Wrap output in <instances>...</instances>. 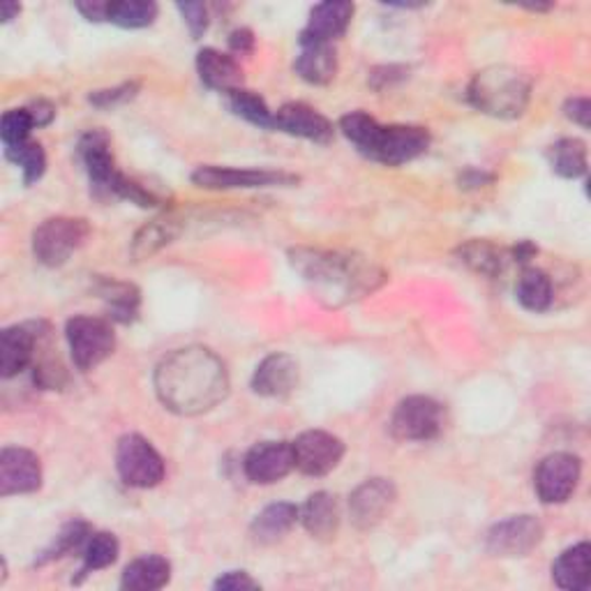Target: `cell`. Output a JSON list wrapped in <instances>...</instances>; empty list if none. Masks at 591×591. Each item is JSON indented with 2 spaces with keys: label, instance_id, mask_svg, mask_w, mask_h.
<instances>
[{
  "label": "cell",
  "instance_id": "37",
  "mask_svg": "<svg viewBox=\"0 0 591 591\" xmlns=\"http://www.w3.org/2000/svg\"><path fill=\"white\" fill-rule=\"evenodd\" d=\"M31 130H35L28 109H10L0 120V137H3L5 148H14L31 139Z\"/></svg>",
  "mask_w": 591,
  "mask_h": 591
},
{
  "label": "cell",
  "instance_id": "48",
  "mask_svg": "<svg viewBox=\"0 0 591 591\" xmlns=\"http://www.w3.org/2000/svg\"><path fill=\"white\" fill-rule=\"evenodd\" d=\"M0 12H3V14H0V16H3V21H5V24H8V21H12L14 16H19L21 8H19L16 3H3V8H0Z\"/></svg>",
  "mask_w": 591,
  "mask_h": 591
},
{
  "label": "cell",
  "instance_id": "40",
  "mask_svg": "<svg viewBox=\"0 0 591 591\" xmlns=\"http://www.w3.org/2000/svg\"><path fill=\"white\" fill-rule=\"evenodd\" d=\"M176 8L183 14V21L189 28V33H193L195 39H199L208 31V24H210L208 8L204 3H178Z\"/></svg>",
  "mask_w": 591,
  "mask_h": 591
},
{
  "label": "cell",
  "instance_id": "19",
  "mask_svg": "<svg viewBox=\"0 0 591 591\" xmlns=\"http://www.w3.org/2000/svg\"><path fill=\"white\" fill-rule=\"evenodd\" d=\"M197 72L210 91L227 95L231 91L243 89V70L239 60L218 49L208 47L197 54Z\"/></svg>",
  "mask_w": 591,
  "mask_h": 591
},
{
  "label": "cell",
  "instance_id": "33",
  "mask_svg": "<svg viewBox=\"0 0 591 591\" xmlns=\"http://www.w3.org/2000/svg\"><path fill=\"white\" fill-rule=\"evenodd\" d=\"M120 555V543L109 532H95L89 536L86 545H83V566L81 576H89L102 568H109Z\"/></svg>",
  "mask_w": 591,
  "mask_h": 591
},
{
  "label": "cell",
  "instance_id": "13",
  "mask_svg": "<svg viewBox=\"0 0 591 591\" xmlns=\"http://www.w3.org/2000/svg\"><path fill=\"white\" fill-rule=\"evenodd\" d=\"M397 501V488L391 478H368L349 497V515L356 530H374L384 522Z\"/></svg>",
  "mask_w": 591,
  "mask_h": 591
},
{
  "label": "cell",
  "instance_id": "8",
  "mask_svg": "<svg viewBox=\"0 0 591 591\" xmlns=\"http://www.w3.org/2000/svg\"><path fill=\"white\" fill-rule=\"evenodd\" d=\"M443 430V407L434 397L409 395L391 416V434L399 441H430Z\"/></svg>",
  "mask_w": 591,
  "mask_h": 591
},
{
  "label": "cell",
  "instance_id": "3",
  "mask_svg": "<svg viewBox=\"0 0 591 591\" xmlns=\"http://www.w3.org/2000/svg\"><path fill=\"white\" fill-rule=\"evenodd\" d=\"M340 130L366 158L386 166H399L420 158L432 141L428 128H420V125H379L366 112L343 116Z\"/></svg>",
  "mask_w": 591,
  "mask_h": 591
},
{
  "label": "cell",
  "instance_id": "25",
  "mask_svg": "<svg viewBox=\"0 0 591 591\" xmlns=\"http://www.w3.org/2000/svg\"><path fill=\"white\" fill-rule=\"evenodd\" d=\"M169 580H172V564L160 555H146L125 568L120 587L132 591H155L166 587Z\"/></svg>",
  "mask_w": 591,
  "mask_h": 591
},
{
  "label": "cell",
  "instance_id": "41",
  "mask_svg": "<svg viewBox=\"0 0 591 591\" xmlns=\"http://www.w3.org/2000/svg\"><path fill=\"white\" fill-rule=\"evenodd\" d=\"M213 587L220 591H245V589H259L262 584L255 578H250V573L245 571H229L220 576Z\"/></svg>",
  "mask_w": 591,
  "mask_h": 591
},
{
  "label": "cell",
  "instance_id": "2",
  "mask_svg": "<svg viewBox=\"0 0 591 591\" xmlns=\"http://www.w3.org/2000/svg\"><path fill=\"white\" fill-rule=\"evenodd\" d=\"M289 262L316 299L331 308L361 301L386 280L382 268L354 252L296 247L289 252Z\"/></svg>",
  "mask_w": 591,
  "mask_h": 591
},
{
  "label": "cell",
  "instance_id": "42",
  "mask_svg": "<svg viewBox=\"0 0 591 591\" xmlns=\"http://www.w3.org/2000/svg\"><path fill=\"white\" fill-rule=\"evenodd\" d=\"M407 68H399V66H384V68H376L372 70L370 74V83L374 91H384L386 86H393L395 81H403L407 77Z\"/></svg>",
  "mask_w": 591,
  "mask_h": 591
},
{
  "label": "cell",
  "instance_id": "31",
  "mask_svg": "<svg viewBox=\"0 0 591 591\" xmlns=\"http://www.w3.org/2000/svg\"><path fill=\"white\" fill-rule=\"evenodd\" d=\"M160 8L153 0H112L107 21L120 28H148L153 26Z\"/></svg>",
  "mask_w": 591,
  "mask_h": 591
},
{
  "label": "cell",
  "instance_id": "35",
  "mask_svg": "<svg viewBox=\"0 0 591 591\" xmlns=\"http://www.w3.org/2000/svg\"><path fill=\"white\" fill-rule=\"evenodd\" d=\"M89 536H91V526H89L86 522H81V520L68 522V524L62 526V530L58 532V536L54 538V543L39 553L37 564H49V561H54V559H60V557L70 555L72 551H77V547L86 545Z\"/></svg>",
  "mask_w": 591,
  "mask_h": 591
},
{
  "label": "cell",
  "instance_id": "14",
  "mask_svg": "<svg viewBox=\"0 0 591 591\" xmlns=\"http://www.w3.org/2000/svg\"><path fill=\"white\" fill-rule=\"evenodd\" d=\"M296 470L293 449L289 441H262L252 447L243 460V472L250 483L273 485Z\"/></svg>",
  "mask_w": 591,
  "mask_h": 591
},
{
  "label": "cell",
  "instance_id": "9",
  "mask_svg": "<svg viewBox=\"0 0 591 591\" xmlns=\"http://www.w3.org/2000/svg\"><path fill=\"white\" fill-rule=\"evenodd\" d=\"M301 178L276 169H234V166H199L193 183L204 189H262V187H291Z\"/></svg>",
  "mask_w": 591,
  "mask_h": 591
},
{
  "label": "cell",
  "instance_id": "26",
  "mask_svg": "<svg viewBox=\"0 0 591 591\" xmlns=\"http://www.w3.org/2000/svg\"><path fill=\"white\" fill-rule=\"evenodd\" d=\"M296 522H299V506L278 501V503L266 506V509L252 520L250 532L257 543L270 545L280 541L285 534H289Z\"/></svg>",
  "mask_w": 591,
  "mask_h": 591
},
{
  "label": "cell",
  "instance_id": "11",
  "mask_svg": "<svg viewBox=\"0 0 591 591\" xmlns=\"http://www.w3.org/2000/svg\"><path fill=\"white\" fill-rule=\"evenodd\" d=\"M296 470L305 476H326L345 457V443L326 430H308L291 441Z\"/></svg>",
  "mask_w": 591,
  "mask_h": 591
},
{
  "label": "cell",
  "instance_id": "45",
  "mask_svg": "<svg viewBox=\"0 0 591 591\" xmlns=\"http://www.w3.org/2000/svg\"><path fill=\"white\" fill-rule=\"evenodd\" d=\"M229 49L236 56L252 54V49H255V35H252L250 28H236L229 35Z\"/></svg>",
  "mask_w": 591,
  "mask_h": 591
},
{
  "label": "cell",
  "instance_id": "30",
  "mask_svg": "<svg viewBox=\"0 0 591 591\" xmlns=\"http://www.w3.org/2000/svg\"><path fill=\"white\" fill-rule=\"evenodd\" d=\"M553 172L561 178H582L587 174V143L580 139H559L547 151Z\"/></svg>",
  "mask_w": 591,
  "mask_h": 591
},
{
  "label": "cell",
  "instance_id": "38",
  "mask_svg": "<svg viewBox=\"0 0 591 591\" xmlns=\"http://www.w3.org/2000/svg\"><path fill=\"white\" fill-rule=\"evenodd\" d=\"M112 195L120 197L125 201H132V204L141 206V208L162 206V199L155 193H151V189L143 187L141 183H137V181H132L128 176H123V174L116 178V183L112 187Z\"/></svg>",
  "mask_w": 591,
  "mask_h": 591
},
{
  "label": "cell",
  "instance_id": "20",
  "mask_svg": "<svg viewBox=\"0 0 591 591\" xmlns=\"http://www.w3.org/2000/svg\"><path fill=\"white\" fill-rule=\"evenodd\" d=\"M293 70L314 86H326L337 74V54L333 45L314 39H301V54L293 60Z\"/></svg>",
  "mask_w": 591,
  "mask_h": 591
},
{
  "label": "cell",
  "instance_id": "34",
  "mask_svg": "<svg viewBox=\"0 0 591 591\" xmlns=\"http://www.w3.org/2000/svg\"><path fill=\"white\" fill-rule=\"evenodd\" d=\"M227 104H229V109L236 116H241L243 120L257 125V128L273 130V116L276 114L268 109L266 100L257 95L255 91H247V89L231 91L227 93Z\"/></svg>",
  "mask_w": 591,
  "mask_h": 591
},
{
  "label": "cell",
  "instance_id": "23",
  "mask_svg": "<svg viewBox=\"0 0 591 591\" xmlns=\"http://www.w3.org/2000/svg\"><path fill=\"white\" fill-rule=\"evenodd\" d=\"M299 520L314 538H333L340 526V503L331 493H314L299 509Z\"/></svg>",
  "mask_w": 591,
  "mask_h": 591
},
{
  "label": "cell",
  "instance_id": "4",
  "mask_svg": "<svg viewBox=\"0 0 591 591\" xmlns=\"http://www.w3.org/2000/svg\"><path fill=\"white\" fill-rule=\"evenodd\" d=\"M532 89V77L524 70L513 66H490L474 74L467 97L480 114L513 120L530 107Z\"/></svg>",
  "mask_w": 591,
  "mask_h": 591
},
{
  "label": "cell",
  "instance_id": "6",
  "mask_svg": "<svg viewBox=\"0 0 591 591\" xmlns=\"http://www.w3.org/2000/svg\"><path fill=\"white\" fill-rule=\"evenodd\" d=\"M72 361L81 372H91L102 366L116 349V333L107 320L79 314L66 326Z\"/></svg>",
  "mask_w": 591,
  "mask_h": 591
},
{
  "label": "cell",
  "instance_id": "46",
  "mask_svg": "<svg viewBox=\"0 0 591 591\" xmlns=\"http://www.w3.org/2000/svg\"><path fill=\"white\" fill-rule=\"evenodd\" d=\"M77 10L86 16L89 21H107L109 0H89V3H77Z\"/></svg>",
  "mask_w": 591,
  "mask_h": 591
},
{
  "label": "cell",
  "instance_id": "28",
  "mask_svg": "<svg viewBox=\"0 0 591 591\" xmlns=\"http://www.w3.org/2000/svg\"><path fill=\"white\" fill-rule=\"evenodd\" d=\"M457 252L464 264L485 278L501 276L506 264L511 262L509 250H501L488 241H470V243H464Z\"/></svg>",
  "mask_w": 591,
  "mask_h": 591
},
{
  "label": "cell",
  "instance_id": "12",
  "mask_svg": "<svg viewBox=\"0 0 591 591\" xmlns=\"http://www.w3.org/2000/svg\"><path fill=\"white\" fill-rule=\"evenodd\" d=\"M543 524L534 515L501 520L485 534V547L495 557H526L543 541Z\"/></svg>",
  "mask_w": 591,
  "mask_h": 591
},
{
  "label": "cell",
  "instance_id": "39",
  "mask_svg": "<svg viewBox=\"0 0 591 591\" xmlns=\"http://www.w3.org/2000/svg\"><path fill=\"white\" fill-rule=\"evenodd\" d=\"M139 86L137 83H120V86L116 89H107V91H95L89 95V102L95 104V107L100 109H112V107H118V104L128 102L137 95Z\"/></svg>",
  "mask_w": 591,
  "mask_h": 591
},
{
  "label": "cell",
  "instance_id": "27",
  "mask_svg": "<svg viewBox=\"0 0 591 591\" xmlns=\"http://www.w3.org/2000/svg\"><path fill=\"white\" fill-rule=\"evenodd\" d=\"M181 231H183L181 222L174 218H158L153 222L143 224L132 239V247H130L132 259L135 262L151 259L162 247L174 243L181 236Z\"/></svg>",
  "mask_w": 591,
  "mask_h": 591
},
{
  "label": "cell",
  "instance_id": "7",
  "mask_svg": "<svg viewBox=\"0 0 591 591\" xmlns=\"http://www.w3.org/2000/svg\"><path fill=\"white\" fill-rule=\"evenodd\" d=\"M116 467L125 485L139 490L155 488L164 480L166 467L155 447L141 434H125L116 449Z\"/></svg>",
  "mask_w": 591,
  "mask_h": 591
},
{
  "label": "cell",
  "instance_id": "5",
  "mask_svg": "<svg viewBox=\"0 0 591 591\" xmlns=\"http://www.w3.org/2000/svg\"><path fill=\"white\" fill-rule=\"evenodd\" d=\"M91 224L83 218L58 216L42 222L33 234V255L39 264L58 268L89 241Z\"/></svg>",
  "mask_w": 591,
  "mask_h": 591
},
{
  "label": "cell",
  "instance_id": "44",
  "mask_svg": "<svg viewBox=\"0 0 591 591\" xmlns=\"http://www.w3.org/2000/svg\"><path fill=\"white\" fill-rule=\"evenodd\" d=\"M26 109H28V114L33 118L35 128H47V125L56 118V107H54L51 102H47V100H37V102L31 104V107H26Z\"/></svg>",
  "mask_w": 591,
  "mask_h": 591
},
{
  "label": "cell",
  "instance_id": "22",
  "mask_svg": "<svg viewBox=\"0 0 591 591\" xmlns=\"http://www.w3.org/2000/svg\"><path fill=\"white\" fill-rule=\"evenodd\" d=\"M35 331L31 326H10L0 335V372L3 379L26 370L35 356Z\"/></svg>",
  "mask_w": 591,
  "mask_h": 591
},
{
  "label": "cell",
  "instance_id": "32",
  "mask_svg": "<svg viewBox=\"0 0 591 591\" xmlns=\"http://www.w3.org/2000/svg\"><path fill=\"white\" fill-rule=\"evenodd\" d=\"M100 296L104 299V303H107L109 316L114 322L130 324L137 316V312H139V301L141 299H139L137 287H132V285L107 280V282H102Z\"/></svg>",
  "mask_w": 591,
  "mask_h": 591
},
{
  "label": "cell",
  "instance_id": "24",
  "mask_svg": "<svg viewBox=\"0 0 591 591\" xmlns=\"http://www.w3.org/2000/svg\"><path fill=\"white\" fill-rule=\"evenodd\" d=\"M589 555H591V547H589L587 541L564 551L557 557V561L553 564L555 584L559 589H566V591H584V589H589V580H591Z\"/></svg>",
  "mask_w": 591,
  "mask_h": 591
},
{
  "label": "cell",
  "instance_id": "1",
  "mask_svg": "<svg viewBox=\"0 0 591 591\" xmlns=\"http://www.w3.org/2000/svg\"><path fill=\"white\" fill-rule=\"evenodd\" d=\"M155 393L169 412L199 416L224 403L229 372L216 351L189 345L162 358L155 370Z\"/></svg>",
  "mask_w": 591,
  "mask_h": 591
},
{
  "label": "cell",
  "instance_id": "17",
  "mask_svg": "<svg viewBox=\"0 0 591 591\" xmlns=\"http://www.w3.org/2000/svg\"><path fill=\"white\" fill-rule=\"evenodd\" d=\"M273 130L291 137H301L314 143H328L333 139V123L305 102H289L273 116Z\"/></svg>",
  "mask_w": 591,
  "mask_h": 591
},
{
  "label": "cell",
  "instance_id": "21",
  "mask_svg": "<svg viewBox=\"0 0 591 591\" xmlns=\"http://www.w3.org/2000/svg\"><path fill=\"white\" fill-rule=\"evenodd\" d=\"M354 5L351 3H320L310 12V21L305 31L301 33V39H314L333 45L337 37H343L351 24Z\"/></svg>",
  "mask_w": 591,
  "mask_h": 591
},
{
  "label": "cell",
  "instance_id": "36",
  "mask_svg": "<svg viewBox=\"0 0 591 591\" xmlns=\"http://www.w3.org/2000/svg\"><path fill=\"white\" fill-rule=\"evenodd\" d=\"M5 155L10 162H14L16 166H21V172H24V183L33 185L37 183L47 172V155L45 148H42L37 141H26L14 148H5Z\"/></svg>",
  "mask_w": 591,
  "mask_h": 591
},
{
  "label": "cell",
  "instance_id": "29",
  "mask_svg": "<svg viewBox=\"0 0 591 591\" xmlns=\"http://www.w3.org/2000/svg\"><path fill=\"white\" fill-rule=\"evenodd\" d=\"M515 293H518L520 305L530 312H545L553 305V299H555L553 280L541 268H524L518 280Z\"/></svg>",
  "mask_w": 591,
  "mask_h": 591
},
{
  "label": "cell",
  "instance_id": "15",
  "mask_svg": "<svg viewBox=\"0 0 591 591\" xmlns=\"http://www.w3.org/2000/svg\"><path fill=\"white\" fill-rule=\"evenodd\" d=\"M77 153L81 158L83 169L91 178V185L97 189V193H107L112 195V187L120 172L116 169V160L112 153V139L107 132L102 130H91L79 139Z\"/></svg>",
  "mask_w": 591,
  "mask_h": 591
},
{
  "label": "cell",
  "instance_id": "18",
  "mask_svg": "<svg viewBox=\"0 0 591 591\" xmlns=\"http://www.w3.org/2000/svg\"><path fill=\"white\" fill-rule=\"evenodd\" d=\"M299 379H301V370L293 356L270 354L257 366L255 376H252V391L262 397L282 399L296 391Z\"/></svg>",
  "mask_w": 591,
  "mask_h": 591
},
{
  "label": "cell",
  "instance_id": "16",
  "mask_svg": "<svg viewBox=\"0 0 591 591\" xmlns=\"http://www.w3.org/2000/svg\"><path fill=\"white\" fill-rule=\"evenodd\" d=\"M42 485L39 457L28 449L8 447L0 453V495H31Z\"/></svg>",
  "mask_w": 591,
  "mask_h": 591
},
{
  "label": "cell",
  "instance_id": "43",
  "mask_svg": "<svg viewBox=\"0 0 591 591\" xmlns=\"http://www.w3.org/2000/svg\"><path fill=\"white\" fill-rule=\"evenodd\" d=\"M564 114L568 120L578 123L580 128H589L591 123V102L589 97H571L566 104H564Z\"/></svg>",
  "mask_w": 591,
  "mask_h": 591
},
{
  "label": "cell",
  "instance_id": "10",
  "mask_svg": "<svg viewBox=\"0 0 591 591\" xmlns=\"http://www.w3.org/2000/svg\"><path fill=\"white\" fill-rule=\"evenodd\" d=\"M582 474L580 457L573 453H551L534 474V488L543 503H564L573 497Z\"/></svg>",
  "mask_w": 591,
  "mask_h": 591
},
{
  "label": "cell",
  "instance_id": "47",
  "mask_svg": "<svg viewBox=\"0 0 591 591\" xmlns=\"http://www.w3.org/2000/svg\"><path fill=\"white\" fill-rule=\"evenodd\" d=\"M493 176L485 174V172H478V169H470V172H464V176L460 178V185L462 187H483L485 183H490Z\"/></svg>",
  "mask_w": 591,
  "mask_h": 591
}]
</instances>
